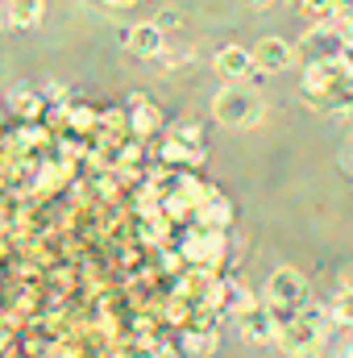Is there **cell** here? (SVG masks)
I'll return each instance as SVG.
<instances>
[{
  "instance_id": "cell-13",
  "label": "cell",
  "mask_w": 353,
  "mask_h": 358,
  "mask_svg": "<svg viewBox=\"0 0 353 358\" xmlns=\"http://www.w3.org/2000/svg\"><path fill=\"white\" fill-rule=\"evenodd\" d=\"M158 121H163V117H158V108H154L146 96H133V134H137V138H146V134H154V129H158Z\"/></svg>"
},
{
  "instance_id": "cell-14",
  "label": "cell",
  "mask_w": 353,
  "mask_h": 358,
  "mask_svg": "<svg viewBox=\"0 0 353 358\" xmlns=\"http://www.w3.org/2000/svg\"><path fill=\"white\" fill-rule=\"evenodd\" d=\"M320 108H324L333 121H353V88H337L333 96H324Z\"/></svg>"
},
{
  "instance_id": "cell-15",
  "label": "cell",
  "mask_w": 353,
  "mask_h": 358,
  "mask_svg": "<svg viewBox=\"0 0 353 358\" xmlns=\"http://www.w3.org/2000/svg\"><path fill=\"white\" fill-rule=\"evenodd\" d=\"M163 159L171 163V167H195L204 155L195 150V146H187V142H179V138H167V146H163Z\"/></svg>"
},
{
  "instance_id": "cell-2",
  "label": "cell",
  "mask_w": 353,
  "mask_h": 358,
  "mask_svg": "<svg viewBox=\"0 0 353 358\" xmlns=\"http://www.w3.org/2000/svg\"><path fill=\"white\" fill-rule=\"evenodd\" d=\"M212 117H216L220 125L250 129V125H258V121L266 117V100H262V92L258 88L233 80L229 88H220L216 96H212Z\"/></svg>"
},
{
  "instance_id": "cell-7",
  "label": "cell",
  "mask_w": 353,
  "mask_h": 358,
  "mask_svg": "<svg viewBox=\"0 0 353 358\" xmlns=\"http://www.w3.org/2000/svg\"><path fill=\"white\" fill-rule=\"evenodd\" d=\"M121 38H125V46H129L133 59H163L167 38H163V29H158L154 21H137V25H129Z\"/></svg>"
},
{
  "instance_id": "cell-17",
  "label": "cell",
  "mask_w": 353,
  "mask_h": 358,
  "mask_svg": "<svg viewBox=\"0 0 353 358\" xmlns=\"http://www.w3.org/2000/svg\"><path fill=\"white\" fill-rule=\"evenodd\" d=\"M13 108H17V113H25V117L33 121V117H38V108H42V100H38V92H17V96H13Z\"/></svg>"
},
{
  "instance_id": "cell-4",
  "label": "cell",
  "mask_w": 353,
  "mask_h": 358,
  "mask_svg": "<svg viewBox=\"0 0 353 358\" xmlns=\"http://www.w3.org/2000/svg\"><path fill=\"white\" fill-rule=\"evenodd\" d=\"M345 34H341V25L337 21H316L303 38H299V46H295V55H308V63H329V59H337L341 50H345Z\"/></svg>"
},
{
  "instance_id": "cell-1",
  "label": "cell",
  "mask_w": 353,
  "mask_h": 358,
  "mask_svg": "<svg viewBox=\"0 0 353 358\" xmlns=\"http://www.w3.org/2000/svg\"><path fill=\"white\" fill-rule=\"evenodd\" d=\"M337 321H333V308H324V304H303L299 308V317H291L287 325H278V350L287 358H312L324 350V342H329V329H333Z\"/></svg>"
},
{
  "instance_id": "cell-8",
  "label": "cell",
  "mask_w": 353,
  "mask_h": 358,
  "mask_svg": "<svg viewBox=\"0 0 353 358\" xmlns=\"http://www.w3.org/2000/svg\"><path fill=\"white\" fill-rule=\"evenodd\" d=\"M295 63V50L283 42V38H262L258 46H254V67L266 71V76H278V71H287Z\"/></svg>"
},
{
  "instance_id": "cell-19",
  "label": "cell",
  "mask_w": 353,
  "mask_h": 358,
  "mask_svg": "<svg viewBox=\"0 0 353 358\" xmlns=\"http://www.w3.org/2000/svg\"><path fill=\"white\" fill-rule=\"evenodd\" d=\"M337 67H341V71H345V76L353 80V42H345V50L337 55Z\"/></svg>"
},
{
  "instance_id": "cell-16",
  "label": "cell",
  "mask_w": 353,
  "mask_h": 358,
  "mask_svg": "<svg viewBox=\"0 0 353 358\" xmlns=\"http://www.w3.org/2000/svg\"><path fill=\"white\" fill-rule=\"evenodd\" d=\"M333 321L345 325V329H353V287H345V292L333 300Z\"/></svg>"
},
{
  "instance_id": "cell-5",
  "label": "cell",
  "mask_w": 353,
  "mask_h": 358,
  "mask_svg": "<svg viewBox=\"0 0 353 358\" xmlns=\"http://www.w3.org/2000/svg\"><path fill=\"white\" fill-rule=\"evenodd\" d=\"M237 329H241V338L246 342H254V346H266V342H274L278 338V321L270 317V308L258 304L254 296H246L241 304H237Z\"/></svg>"
},
{
  "instance_id": "cell-22",
  "label": "cell",
  "mask_w": 353,
  "mask_h": 358,
  "mask_svg": "<svg viewBox=\"0 0 353 358\" xmlns=\"http://www.w3.org/2000/svg\"><path fill=\"white\" fill-rule=\"evenodd\" d=\"M337 358H353V346H345V350H341V355H337Z\"/></svg>"
},
{
  "instance_id": "cell-11",
  "label": "cell",
  "mask_w": 353,
  "mask_h": 358,
  "mask_svg": "<svg viewBox=\"0 0 353 358\" xmlns=\"http://www.w3.org/2000/svg\"><path fill=\"white\" fill-rule=\"evenodd\" d=\"M42 13H46L42 0H8V25H17V29H33L42 21Z\"/></svg>"
},
{
  "instance_id": "cell-6",
  "label": "cell",
  "mask_w": 353,
  "mask_h": 358,
  "mask_svg": "<svg viewBox=\"0 0 353 358\" xmlns=\"http://www.w3.org/2000/svg\"><path fill=\"white\" fill-rule=\"evenodd\" d=\"M341 80H350V76L337 67V59H329V63H308V71H303V92H308L312 104H320L324 96H333V92L341 88Z\"/></svg>"
},
{
  "instance_id": "cell-21",
  "label": "cell",
  "mask_w": 353,
  "mask_h": 358,
  "mask_svg": "<svg viewBox=\"0 0 353 358\" xmlns=\"http://www.w3.org/2000/svg\"><path fill=\"white\" fill-rule=\"evenodd\" d=\"M246 4H250V8H266V4H270V0H246Z\"/></svg>"
},
{
  "instance_id": "cell-18",
  "label": "cell",
  "mask_w": 353,
  "mask_h": 358,
  "mask_svg": "<svg viewBox=\"0 0 353 358\" xmlns=\"http://www.w3.org/2000/svg\"><path fill=\"white\" fill-rule=\"evenodd\" d=\"M171 138H179V142H187V146H195V150H204V138H200V129L195 125H179Z\"/></svg>"
},
{
  "instance_id": "cell-10",
  "label": "cell",
  "mask_w": 353,
  "mask_h": 358,
  "mask_svg": "<svg viewBox=\"0 0 353 358\" xmlns=\"http://www.w3.org/2000/svg\"><path fill=\"white\" fill-rule=\"evenodd\" d=\"M200 221H204V225H212V229H225V225L233 221V204H229L220 192H212V196L200 204Z\"/></svg>"
},
{
  "instance_id": "cell-12",
  "label": "cell",
  "mask_w": 353,
  "mask_h": 358,
  "mask_svg": "<svg viewBox=\"0 0 353 358\" xmlns=\"http://www.w3.org/2000/svg\"><path fill=\"white\" fill-rule=\"evenodd\" d=\"M212 346H216V325H212V321L191 325L187 338H183V350H187V355H212Z\"/></svg>"
},
{
  "instance_id": "cell-9",
  "label": "cell",
  "mask_w": 353,
  "mask_h": 358,
  "mask_svg": "<svg viewBox=\"0 0 353 358\" xmlns=\"http://www.w3.org/2000/svg\"><path fill=\"white\" fill-rule=\"evenodd\" d=\"M212 67H216L220 80H246L254 71V50H246V46H220L216 59H212Z\"/></svg>"
},
{
  "instance_id": "cell-20",
  "label": "cell",
  "mask_w": 353,
  "mask_h": 358,
  "mask_svg": "<svg viewBox=\"0 0 353 358\" xmlns=\"http://www.w3.org/2000/svg\"><path fill=\"white\" fill-rule=\"evenodd\" d=\"M171 25H179V13H163L158 17V29H171Z\"/></svg>"
},
{
  "instance_id": "cell-3",
  "label": "cell",
  "mask_w": 353,
  "mask_h": 358,
  "mask_svg": "<svg viewBox=\"0 0 353 358\" xmlns=\"http://www.w3.org/2000/svg\"><path fill=\"white\" fill-rule=\"evenodd\" d=\"M308 279L295 267H278L270 279H266V308L278 325H287L291 317H299V308L308 304Z\"/></svg>"
},
{
  "instance_id": "cell-23",
  "label": "cell",
  "mask_w": 353,
  "mask_h": 358,
  "mask_svg": "<svg viewBox=\"0 0 353 358\" xmlns=\"http://www.w3.org/2000/svg\"><path fill=\"white\" fill-rule=\"evenodd\" d=\"M108 4H137V0H108Z\"/></svg>"
}]
</instances>
